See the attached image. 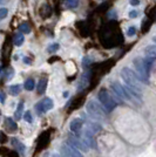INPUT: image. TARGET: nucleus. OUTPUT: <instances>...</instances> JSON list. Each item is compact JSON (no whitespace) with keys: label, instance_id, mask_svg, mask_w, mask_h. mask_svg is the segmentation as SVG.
Instances as JSON below:
<instances>
[{"label":"nucleus","instance_id":"obj_13","mask_svg":"<svg viewBox=\"0 0 156 157\" xmlns=\"http://www.w3.org/2000/svg\"><path fill=\"white\" fill-rule=\"evenodd\" d=\"M22 113H24V102L20 101L19 103H18L17 109L14 111V118H15V121H18V120H20V118L22 117Z\"/></svg>","mask_w":156,"mask_h":157},{"label":"nucleus","instance_id":"obj_9","mask_svg":"<svg viewBox=\"0 0 156 157\" xmlns=\"http://www.w3.org/2000/svg\"><path fill=\"white\" fill-rule=\"evenodd\" d=\"M111 89H113L114 94L116 95V98H119L122 101V98H124L123 86L121 85L119 81H113V82H111Z\"/></svg>","mask_w":156,"mask_h":157},{"label":"nucleus","instance_id":"obj_22","mask_svg":"<svg viewBox=\"0 0 156 157\" xmlns=\"http://www.w3.org/2000/svg\"><path fill=\"white\" fill-rule=\"evenodd\" d=\"M66 4L72 8H75L79 5V0H66Z\"/></svg>","mask_w":156,"mask_h":157},{"label":"nucleus","instance_id":"obj_21","mask_svg":"<svg viewBox=\"0 0 156 157\" xmlns=\"http://www.w3.org/2000/svg\"><path fill=\"white\" fill-rule=\"evenodd\" d=\"M7 14H8V10H7V8H5V7L0 8V21L5 19L7 17Z\"/></svg>","mask_w":156,"mask_h":157},{"label":"nucleus","instance_id":"obj_15","mask_svg":"<svg viewBox=\"0 0 156 157\" xmlns=\"http://www.w3.org/2000/svg\"><path fill=\"white\" fill-rule=\"evenodd\" d=\"M22 42H24V35L20 32L15 33V35H14V38H13V44L15 46L19 47L22 45Z\"/></svg>","mask_w":156,"mask_h":157},{"label":"nucleus","instance_id":"obj_7","mask_svg":"<svg viewBox=\"0 0 156 157\" xmlns=\"http://www.w3.org/2000/svg\"><path fill=\"white\" fill-rule=\"evenodd\" d=\"M61 152H62V156L65 157H85L80 151L75 150L74 148L69 147L68 144L61 145Z\"/></svg>","mask_w":156,"mask_h":157},{"label":"nucleus","instance_id":"obj_2","mask_svg":"<svg viewBox=\"0 0 156 157\" xmlns=\"http://www.w3.org/2000/svg\"><path fill=\"white\" fill-rule=\"evenodd\" d=\"M98 98L99 101H100V103H101V105H102V108L106 110V113H111V111H113L116 108L117 102L114 100V98L109 94V92L107 89L102 88L98 93Z\"/></svg>","mask_w":156,"mask_h":157},{"label":"nucleus","instance_id":"obj_1","mask_svg":"<svg viewBox=\"0 0 156 157\" xmlns=\"http://www.w3.org/2000/svg\"><path fill=\"white\" fill-rule=\"evenodd\" d=\"M121 78H123L124 83H126L124 86H127L128 88H130V89H133V90H135L136 93L142 95V83H141L140 78H138V76H137L136 73L134 71L124 67L121 71Z\"/></svg>","mask_w":156,"mask_h":157},{"label":"nucleus","instance_id":"obj_24","mask_svg":"<svg viewBox=\"0 0 156 157\" xmlns=\"http://www.w3.org/2000/svg\"><path fill=\"white\" fill-rule=\"evenodd\" d=\"M135 33H136V28L134 26H131L128 28V31H127V35L128 36H134L135 35Z\"/></svg>","mask_w":156,"mask_h":157},{"label":"nucleus","instance_id":"obj_27","mask_svg":"<svg viewBox=\"0 0 156 157\" xmlns=\"http://www.w3.org/2000/svg\"><path fill=\"white\" fill-rule=\"evenodd\" d=\"M0 100H1V102H2V103L5 102V98H4V94H0Z\"/></svg>","mask_w":156,"mask_h":157},{"label":"nucleus","instance_id":"obj_28","mask_svg":"<svg viewBox=\"0 0 156 157\" xmlns=\"http://www.w3.org/2000/svg\"><path fill=\"white\" fill-rule=\"evenodd\" d=\"M52 157H61V156H60V155H58V154H54Z\"/></svg>","mask_w":156,"mask_h":157},{"label":"nucleus","instance_id":"obj_10","mask_svg":"<svg viewBox=\"0 0 156 157\" xmlns=\"http://www.w3.org/2000/svg\"><path fill=\"white\" fill-rule=\"evenodd\" d=\"M89 78H91V74H89V72L85 73V74L81 76L80 82H79V86H78L79 90H84L86 87L88 86V83H89Z\"/></svg>","mask_w":156,"mask_h":157},{"label":"nucleus","instance_id":"obj_20","mask_svg":"<svg viewBox=\"0 0 156 157\" xmlns=\"http://www.w3.org/2000/svg\"><path fill=\"white\" fill-rule=\"evenodd\" d=\"M59 44H52V45H49V46L47 47V52L48 53H54L57 52L59 49Z\"/></svg>","mask_w":156,"mask_h":157},{"label":"nucleus","instance_id":"obj_26","mask_svg":"<svg viewBox=\"0 0 156 157\" xmlns=\"http://www.w3.org/2000/svg\"><path fill=\"white\" fill-rule=\"evenodd\" d=\"M140 0H129V4L131 5V6H138L140 5Z\"/></svg>","mask_w":156,"mask_h":157},{"label":"nucleus","instance_id":"obj_5","mask_svg":"<svg viewBox=\"0 0 156 157\" xmlns=\"http://www.w3.org/2000/svg\"><path fill=\"white\" fill-rule=\"evenodd\" d=\"M66 144H68L69 147L74 148L75 150L80 151L81 154L82 152H87V151L89 150L88 147L84 143L82 138H79V136H69V137L67 138V141H66Z\"/></svg>","mask_w":156,"mask_h":157},{"label":"nucleus","instance_id":"obj_23","mask_svg":"<svg viewBox=\"0 0 156 157\" xmlns=\"http://www.w3.org/2000/svg\"><path fill=\"white\" fill-rule=\"evenodd\" d=\"M24 117H25V121H27V122H32L33 121V118H32V114H31V111L29 110H27L25 111V114H24Z\"/></svg>","mask_w":156,"mask_h":157},{"label":"nucleus","instance_id":"obj_3","mask_svg":"<svg viewBox=\"0 0 156 157\" xmlns=\"http://www.w3.org/2000/svg\"><path fill=\"white\" fill-rule=\"evenodd\" d=\"M86 109H87V113L96 121H104L107 117L106 110L102 108V105L99 102H96L95 100H91L86 105Z\"/></svg>","mask_w":156,"mask_h":157},{"label":"nucleus","instance_id":"obj_29","mask_svg":"<svg viewBox=\"0 0 156 157\" xmlns=\"http://www.w3.org/2000/svg\"><path fill=\"white\" fill-rule=\"evenodd\" d=\"M4 1H5V0H0V5H1V4L4 2Z\"/></svg>","mask_w":156,"mask_h":157},{"label":"nucleus","instance_id":"obj_17","mask_svg":"<svg viewBox=\"0 0 156 157\" xmlns=\"http://www.w3.org/2000/svg\"><path fill=\"white\" fill-rule=\"evenodd\" d=\"M10 94L11 95H19L20 93H21V86L20 85H13L10 87Z\"/></svg>","mask_w":156,"mask_h":157},{"label":"nucleus","instance_id":"obj_14","mask_svg":"<svg viewBox=\"0 0 156 157\" xmlns=\"http://www.w3.org/2000/svg\"><path fill=\"white\" fill-rule=\"evenodd\" d=\"M46 88H47V78H41L38 83V94H44L46 92Z\"/></svg>","mask_w":156,"mask_h":157},{"label":"nucleus","instance_id":"obj_4","mask_svg":"<svg viewBox=\"0 0 156 157\" xmlns=\"http://www.w3.org/2000/svg\"><path fill=\"white\" fill-rule=\"evenodd\" d=\"M134 63V67L136 69V75L138 76L140 81L141 82H144V83H148L149 82V74L146 71V67L143 65V59L141 58H136L133 61Z\"/></svg>","mask_w":156,"mask_h":157},{"label":"nucleus","instance_id":"obj_8","mask_svg":"<svg viewBox=\"0 0 156 157\" xmlns=\"http://www.w3.org/2000/svg\"><path fill=\"white\" fill-rule=\"evenodd\" d=\"M69 128H71V131L74 134V136H79L82 131V128H84V122L81 118H74L72 120L71 124H69Z\"/></svg>","mask_w":156,"mask_h":157},{"label":"nucleus","instance_id":"obj_12","mask_svg":"<svg viewBox=\"0 0 156 157\" xmlns=\"http://www.w3.org/2000/svg\"><path fill=\"white\" fill-rule=\"evenodd\" d=\"M12 144L14 145V148H15V150L20 152L21 155L22 154H25V151H26V148H25V145L20 142L19 140H17V138H12Z\"/></svg>","mask_w":156,"mask_h":157},{"label":"nucleus","instance_id":"obj_25","mask_svg":"<svg viewBox=\"0 0 156 157\" xmlns=\"http://www.w3.org/2000/svg\"><path fill=\"white\" fill-rule=\"evenodd\" d=\"M137 17H138V12L137 11H131V12H129V18L134 19V18H137Z\"/></svg>","mask_w":156,"mask_h":157},{"label":"nucleus","instance_id":"obj_6","mask_svg":"<svg viewBox=\"0 0 156 157\" xmlns=\"http://www.w3.org/2000/svg\"><path fill=\"white\" fill-rule=\"evenodd\" d=\"M53 105H54V103H53L52 98H44L42 100H40L39 102L35 105L34 109H35V111H37L38 115H42V114H45L46 111L51 110V109L53 108Z\"/></svg>","mask_w":156,"mask_h":157},{"label":"nucleus","instance_id":"obj_18","mask_svg":"<svg viewBox=\"0 0 156 157\" xmlns=\"http://www.w3.org/2000/svg\"><path fill=\"white\" fill-rule=\"evenodd\" d=\"M156 47L154 45H150L146 48V56H150V58H155Z\"/></svg>","mask_w":156,"mask_h":157},{"label":"nucleus","instance_id":"obj_30","mask_svg":"<svg viewBox=\"0 0 156 157\" xmlns=\"http://www.w3.org/2000/svg\"><path fill=\"white\" fill-rule=\"evenodd\" d=\"M61 157H65V156H61Z\"/></svg>","mask_w":156,"mask_h":157},{"label":"nucleus","instance_id":"obj_11","mask_svg":"<svg viewBox=\"0 0 156 157\" xmlns=\"http://www.w3.org/2000/svg\"><path fill=\"white\" fill-rule=\"evenodd\" d=\"M5 128H6L10 132H14V131L18 130V125L15 123V121L11 117L5 118Z\"/></svg>","mask_w":156,"mask_h":157},{"label":"nucleus","instance_id":"obj_16","mask_svg":"<svg viewBox=\"0 0 156 157\" xmlns=\"http://www.w3.org/2000/svg\"><path fill=\"white\" fill-rule=\"evenodd\" d=\"M24 87H25L26 90L32 92L33 89H34V87H35V81L33 78H27L26 81H25V83H24Z\"/></svg>","mask_w":156,"mask_h":157},{"label":"nucleus","instance_id":"obj_19","mask_svg":"<svg viewBox=\"0 0 156 157\" xmlns=\"http://www.w3.org/2000/svg\"><path fill=\"white\" fill-rule=\"evenodd\" d=\"M19 32L21 34H28V33H31V27L27 22H22L19 26Z\"/></svg>","mask_w":156,"mask_h":157}]
</instances>
